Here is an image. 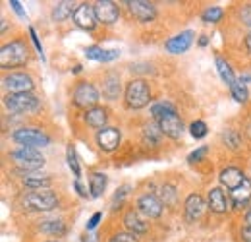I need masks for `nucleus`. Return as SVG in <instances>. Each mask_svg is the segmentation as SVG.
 <instances>
[{"label": "nucleus", "instance_id": "obj_1", "mask_svg": "<svg viewBox=\"0 0 251 242\" xmlns=\"http://www.w3.org/2000/svg\"><path fill=\"white\" fill-rule=\"evenodd\" d=\"M25 62H27V49H25V45L22 41H12V43L2 47V51H0V66L4 70L24 66Z\"/></svg>", "mask_w": 251, "mask_h": 242}, {"label": "nucleus", "instance_id": "obj_2", "mask_svg": "<svg viewBox=\"0 0 251 242\" xmlns=\"http://www.w3.org/2000/svg\"><path fill=\"white\" fill-rule=\"evenodd\" d=\"M151 99V91L149 86L143 80H133L127 84L126 88V103L129 109H143L145 105H149Z\"/></svg>", "mask_w": 251, "mask_h": 242}, {"label": "nucleus", "instance_id": "obj_3", "mask_svg": "<svg viewBox=\"0 0 251 242\" xmlns=\"http://www.w3.org/2000/svg\"><path fill=\"white\" fill-rule=\"evenodd\" d=\"M24 206L35 212H50L58 206V198L50 190H35L24 198Z\"/></svg>", "mask_w": 251, "mask_h": 242}, {"label": "nucleus", "instance_id": "obj_4", "mask_svg": "<svg viewBox=\"0 0 251 242\" xmlns=\"http://www.w3.org/2000/svg\"><path fill=\"white\" fill-rule=\"evenodd\" d=\"M4 105L12 113H33L39 109V99L31 93H10L4 97Z\"/></svg>", "mask_w": 251, "mask_h": 242}, {"label": "nucleus", "instance_id": "obj_5", "mask_svg": "<svg viewBox=\"0 0 251 242\" xmlns=\"http://www.w3.org/2000/svg\"><path fill=\"white\" fill-rule=\"evenodd\" d=\"M12 159L20 169H25V171H37V169H41L45 165L43 155L35 148H25V146H22L20 150L12 151Z\"/></svg>", "mask_w": 251, "mask_h": 242}, {"label": "nucleus", "instance_id": "obj_6", "mask_svg": "<svg viewBox=\"0 0 251 242\" xmlns=\"http://www.w3.org/2000/svg\"><path fill=\"white\" fill-rule=\"evenodd\" d=\"M14 140L25 148H43V146H49L50 144V138L41 132V130H35V128H20L14 132Z\"/></svg>", "mask_w": 251, "mask_h": 242}, {"label": "nucleus", "instance_id": "obj_7", "mask_svg": "<svg viewBox=\"0 0 251 242\" xmlns=\"http://www.w3.org/2000/svg\"><path fill=\"white\" fill-rule=\"evenodd\" d=\"M99 101V91L95 90V86L87 84V82H81L77 84V88L74 90V103L81 109H95Z\"/></svg>", "mask_w": 251, "mask_h": 242}, {"label": "nucleus", "instance_id": "obj_8", "mask_svg": "<svg viewBox=\"0 0 251 242\" xmlns=\"http://www.w3.org/2000/svg\"><path fill=\"white\" fill-rule=\"evenodd\" d=\"M4 88L10 90L12 93H29L33 90V80L27 74H22V72H16V74H10L2 80Z\"/></svg>", "mask_w": 251, "mask_h": 242}, {"label": "nucleus", "instance_id": "obj_9", "mask_svg": "<svg viewBox=\"0 0 251 242\" xmlns=\"http://www.w3.org/2000/svg\"><path fill=\"white\" fill-rule=\"evenodd\" d=\"M158 126H160L162 134H166V136L172 138V140H178V138L182 136V132H184V122L176 115V111H174V113H168L166 117H162V119L158 121Z\"/></svg>", "mask_w": 251, "mask_h": 242}, {"label": "nucleus", "instance_id": "obj_10", "mask_svg": "<svg viewBox=\"0 0 251 242\" xmlns=\"http://www.w3.org/2000/svg\"><path fill=\"white\" fill-rule=\"evenodd\" d=\"M129 6V12L135 20H139L141 24H147L151 20H155L157 16V10L151 2H145V0H133V2H127Z\"/></svg>", "mask_w": 251, "mask_h": 242}, {"label": "nucleus", "instance_id": "obj_11", "mask_svg": "<svg viewBox=\"0 0 251 242\" xmlns=\"http://www.w3.org/2000/svg\"><path fill=\"white\" fill-rule=\"evenodd\" d=\"M95 16H97V20L102 22V24H114V22L118 20V16H120V10H118V6H116L114 2H110V0H99V2L95 4Z\"/></svg>", "mask_w": 251, "mask_h": 242}, {"label": "nucleus", "instance_id": "obj_12", "mask_svg": "<svg viewBox=\"0 0 251 242\" xmlns=\"http://www.w3.org/2000/svg\"><path fill=\"white\" fill-rule=\"evenodd\" d=\"M74 22H75L77 28L91 31L95 28V24H97L95 6H91V4H79L77 10H75V14H74Z\"/></svg>", "mask_w": 251, "mask_h": 242}, {"label": "nucleus", "instance_id": "obj_13", "mask_svg": "<svg viewBox=\"0 0 251 242\" xmlns=\"http://www.w3.org/2000/svg\"><path fill=\"white\" fill-rule=\"evenodd\" d=\"M97 144L102 151H114L120 144V130L118 128H102L97 134Z\"/></svg>", "mask_w": 251, "mask_h": 242}, {"label": "nucleus", "instance_id": "obj_14", "mask_svg": "<svg viewBox=\"0 0 251 242\" xmlns=\"http://www.w3.org/2000/svg\"><path fill=\"white\" fill-rule=\"evenodd\" d=\"M137 208H139V212L143 213L145 217L157 219L162 213V202L158 200L157 196H153V194H145V196H141L137 200Z\"/></svg>", "mask_w": 251, "mask_h": 242}, {"label": "nucleus", "instance_id": "obj_15", "mask_svg": "<svg viewBox=\"0 0 251 242\" xmlns=\"http://www.w3.org/2000/svg\"><path fill=\"white\" fill-rule=\"evenodd\" d=\"M191 41H193V31H184L166 41V51L172 55H182L191 47Z\"/></svg>", "mask_w": 251, "mask_h": 242}, {"label": "nucleus", "instance_id": "obj_16", "mask_svg": "<svg viewBox=\"0 0 251 242\" xmlns=\"http://www.w3.org/2000/svg\"><path fill=\"white\" fill-rule=\"evenodd\" d=\"M244 181H246L244 173H242L240 169H236V167H226V169L220 173V182H222L226 188H230V190H236L238 186H242Z\"/></svg>", "mask_w": 251, "mask_h": 242}, {"label": "nucleus", "instance_id": "obj_17", "mask_svg": "<svg viewBox=\"0 0 251 242\" xmlns=\"http://www.w3.org/2000/svg\"><path fill=\"white\" fill-rule=\"evenodd\" d=\"M203 210H205V202H203L201 196H197V194L188 196V200H186V217H188V221H195L197 217H201Z\"/></svg>", "mask_w": 251, "mask_h": 242}, {"label": "nucleus", "instance_id": "obj_18", "mask_svg": "<svg viewBox=\"0 0 251 242\" xmlns=\"http://www.w3.org/2000/svg\"><path fill=\"white\" fill-rule=\"evenodd\" d=\"M209 210L215 213H224L228 210V200L226 194L220 188H213L209 192Z\"/></svg>", "mask_w": 251, "mask_h": 242}, {"label": "nucleus", "instance_id": "obj_19", "mask_svg": "<svg viewBox=\"0 0 251 242\" xmlns=\"http://www.w3.org/2000/svg\"><path fill=\"white\" fill-rule=\"evenodd\" d=\"M232 200L236 208H244L251 200V181L246 177V181L242 182V186H238L236 190H232Z\"/></svg>", "mask_w": 251, "mask_h": 242}, {"label": "nucleus", "instance_id": "obj_20", "mask_svg": "<svg viewBox=\"0 0 251 242\" xmlns=\"http://www.w3.org/2000/svg\"><path fill=\"white\" fill-rule=\"evenodd\" d=\"M118 51H102L100 47H87L85 49V57L91 59V60H99V62H110L118 59Z\"/></svg>", "mask_w": 251, "mask_h": 242}, {"label": "nucleus", "instance_id": "obj_21", "mask_svg": "<svg viewBox=\"0 0 251 242\" xmlns=\"http://www.w3.org/2000/svg\"><path fill=\"white\" fill-rule=\"evenodd\" d=\"M124 225L133 233V235H137V233H145L147 231V223L137 215V212H127L124 215Z\"/></svg>", "mask_w": 251, "mask_h": 242}, {"label": "nucleus", "instance_id": "obj_22", "mask_svg": "<svg viewBox=\"0 0 251 242\" xmlns=\"http://www.w3.org/2000/svg\"><path fill=\"white\" fill-rule=\"evenodd\" d=\"M75 10H77V6H75L74 2H58V4L54 6V10H52V18H54L56 22H64V20H68L70 16H74Z\"/></svg>", "mask_w": 251, "mask_h": 242}, {"label": "nucleus", "instance_id": "obj_23", "mask_svg": "<svg viewBox=\"0 0 251 242\" xmlns=\"http://www.w3.org/2000/svg\"><path fill=\"white\" fill-rule=\"evenodd\" d=\"M102 93H104L110 101H114V99L120 95V80H118L116 74H108V76H106L104 86H102Z\"/></svg>", "mask_w": 251, "mask_h": 242}, {"label": "nucleus", "instance_id": "obj_24", "mask_svg": "<svg viewBox=\"0 0 251 242\" xmlns=\"http://www.w3.org/2000/svg\"><path fill=\"white\" fill-rule=\"evenodd\" d=\"M85 122H87L91 128H102V126L106 124V111L100 109V107H95L91 111H87Z\"/></svg>", "mask_w": 251, "mask_h": 242}, {"label": "nucleus", "instance_id": "obj_25", "mask_svg": "<svg viewBox=\"0 0 251 242\" xmlns=\"http://www.w3.org/2000/svg\"><path fill=\"white\" fill-rule=\"evenodd\" d=\"M217 70H219L220 78H222V82L226 84V86H234L236 84V78H234V72H232V68H230V64L224 60V59H220V57H217Z\"/></svg>", "mask_w": 251, "mask_h": 242}, {"label": "nucleus", "instance_id": "obj_26", "mask_svg": "<svg viewBox=\"0 0 251 242\" xmlns=\"http://www.w3.org/2000/svg\"><path fill=\"white\" fill-rule=\"evenodd\" d=\"M106 175L104 173H93L91 175V179H89V186H91V196L93 198H99L102 192H104V188H106Z\"/></svg>", "mask_w": 251, "mask_h": 242}, {"label": "nucleus", "instance_id": "obj_27", "mask_svg": "<svg viewBox=\"0 0 251 242\" xmlns=\"http://www.w3.org/2000/svg\"><path fill=\"white\" fill-rule=\"evenodd\" d=\"M50 179L45 175H31V177H24V184L27 188H35V190H45L50 186Z\"/></svg>", "mask_w": 251, "mask_h": 242}, {"label": "nucleus", "instance_id": "obj_28", "mask_svg": "<svg viewBox=\"0 0 251 242\" xmlns=\"http://www.w3.org/2000/svg\"><path fill=\"white\" fill-rule=\"evenodd\" d=\"M39 229H41L43 233L54 235V237H62L64 233H66V225H64L62 221H45V223H41Z\"/></svg>", "mask_w": 251, "mask_h": 242}, {"label": "nucleus", "instance_id": "obj_29", "mask_svg": "<svg viewBox=\"0 0 251 242\" xmlns=\"http://www.w3.org/2000/svg\"><path fill=\"white\" fill-rule=\"evenodd\" d=\"M160 136H162V130H160L158 124H147V126H145V132H143L145 142H149V144H158Z\"/></svg>", "mask_w": 251, "mask_h": 242}, {"label": "nucleus", "instance_id": "obj_30", "mask_svg": "<svg viewBox=\"0 0 251 242\" xmlns=\"http://www.w3.org/2000/svg\"><path fill=\"white\" fill-rule=\"evenodd\" d=\"M224 16V12H222V8H219V6H211V8H207L205 12H203V22L205 24H217V22H220V18Z\"/></svg>", "mask_w": 251, "mask_h": 242}, {"label": "nucleus", "instance_id": "obj_31", "mask_svg": "<svg viewBox=\"0 0 251 242\" xmlns=\"http://www.w3.org/2000/svg\"><path fill=\"white\" fill-rule=\"evenodd\" d=\"M176 109H174V105L172 103H157V105H153V109H151V115L157 119V121H160L162 117H166L168 113H174Z\"/></svg>", "mask_w": 251, "mask_h": 242}, {"label": "nucleus", "instance_id": "obj_32", "mask_svg": "<svg viewBox=\"0 0 251 242\" xmlns=\"http://www.w3.org/2000/svg\"><path fill=\"white\" fill-rule=\"evenodd\" d=\"M66 157H68V167L72 169V173H74L75 177H79V175H81V169H79V163H77V155H75V150H74V146H68V150H66Z\"/></svg>", "mask_w": 251, "mask_h": 242}, {"label": "nucleus", "instance_id": "obj_33", "mask_svg": "<svg viewBox=\"0 0 251 242\" xmlns=\"http://www.w3.org/2000/svg\"><path fill=\"white\" fill-rule=\"evenodd\" d=\"M230 90H232V97H234L238 103H246V101H248L250 93H248V90H246V86H244V84L236 82V84H234Z\"/></svg>", "mask_w": 251, "mask_h": 242}, {"label": "nucleus", "instance_id": "obj_34", "mask_svg": "<svg viewBox=\"0 0 251 242\" xmlns=\"http://www.w3.org/2000/svg\"><path fill=\"white\" fill-rule=\"evenodd\" d=\"M189 132H191V136L197 138V140H199V138H205V136H207V124L203 121H195L189 126Z\"/></svg>", "mask_w": 251, "mask_h": 242}, {"label": "nucleus", "instance_id": "obj_35", "mask_svg": "<svg viewBox=\"0 0 251 242\" xmlns=\"http://www.w3.org/2000/svg\"><path fill=\"white\" fill-rule=\"evenodd\" d=\"M222 140H224L226 146H230L232 150H236V148L240 146V136H238L234 130H226V132L222 134Z\"/></svg>", "mask_w": 251, "mask_h": 242}, {"label": "nucleus", "instance_id": "obj_36", "mask_svg": "<svg viewBox=\"0 0 251 242\" xmlns=\"http://www.w3.org/2000/svg\"><path fill=\"white\" fill-rule=\"evenodd\" d=\"M162 200H164V204H168V206H172L174 202H176V188L174 186H162Z\"/></svg>", "mask_w": 251, "mask_h": 242}, {"label": "nucleus", "instance_id": "obj_37", "mask_svg": "<svg viewBox=\"0 0 251 242\" xmlns=\"http://www.w3.org/2000/svg\"><path fill=\"white\" fill-rule=\"evenodd\" d=\"M207 151H209V148H207V146H201L199 150H195L193 153H189L188 161H189V163H197V161H203V157L207 155Z\"/></svg>", "mask_w": 251, "mask_h": 242}, {"label": "nucleus", "instance_id": "obj_38", "mask_svg": "<svg viewBox=\"0 0 251 242\" xmlns=\"http://www.w3.org/2000/svg\"><path fill=\"white\" fill-rule=\"evenodd\" d=\"M108 242H137V239H135V235H129V233H118Z\"/></svg>", "mask_w": 251, "mask_h": 242}, {"label": "nucleus", "instance_id": "obj_39", "mask_svg": "<svg viewBox=\"0 0 251 242\" xmlns=\"http://www.w3.org/2000/svg\"><path fill=\"white\" fill-rule=\"evenodd\" d=\"M29 35H31V41L35 43V47H37V51H39V57H41V60H45V55H43V47H41V43H39V39H37V33L33 28H29Z\"/></svg>", "mask_w": 251, "mask_h": 242}, {"label": "nucleus", "instance_id": "obj_40", "mask_svg": "<svg viewBox=\"0 0 251 242\" xmlns=\"http://www.w3.org/2000/svg\"><path fill=\"white\" fill-rule=\"evenodd\" d=\"M242 22H244L246 26H250V28H251V4H250V6H246V8L242 10Z\"/></svg>", "mask_w": 251, "mask_h": 242}, {"label": "nucleus", "instance_id": "obj_41", "mask_svg": "<svg viewBox=\"0 0 251 242\" xmlns=\"http://www.w3.org/2000/svg\"><path fill=\"white\" fill-rule=\"evenodd\" d=\"M100 219H102V213H100V212H99V213H95L93 217L89 219V223H87V229H89V231H93L95 227L99 225V221H100Z\"/></svg>", "mask_w": 251, "mask_h": 242}, {"label": "nucleus", "instance_id": "obj_42", "mask_svg": "<svg viewBox=\"0 0 251 242\" xmlns=\"http://www.w3.org/2000/svg\"><path fill=\"white\" fill-rule=\"evenodd\" d=\"M10 6H12L14 10H16V14H18L20 18H25V12L22 10V4H20L18 0H12V2H10Z\"/></svg>", "mask_w": 251, "mask_h": 242}, {"label": "nucleus", "instance_id": "obj_43", "mask_svg": "<svg viewBox=\"0 0 251 242\" xmlns=\"http://www.w3.org/2000/svg\"><path fill=\"white\" fill-rule=\"evenodd\" d=\"M242 239H244V242H251V227H244L242 229Z\"/></svg>", "mask_w": 251, "mask_h": 242}, {"label": "nucleus", "instance_id": "obj_44", "mask_svg": "<svg viewBox=\"0 0 251 242\" xmlns=\"http://www.w3.org/2000/svg\"><path fill=\"white\" fill-rule=\"evenodd\" d=\"M127 190H129V186H122V188H120V190H118V194H116V196H114V202H120V200H122V198H124L126 194H127Z\"/></svg>", "mask_w": 251, "mask_h": 242}, {"label": "nucleus", "instance_id": "obj_45", "mask_svg": "<svg viewBox=\"0 0 251 242\" xmlns=\"http://www.w3.org/2000/svg\"><path fill=\"white\" fill-rule=\"evenodd\" d=\"M74 186H75V190H77V194H79L81 198H87V192H85V188L81 186V182L75 181V182H74Z\"/></svg>", "mask_w": 251, "mask_h": 242}, {"label": "nucleus", "instance_id": "obj_46", "mask_svg": "<svg viewBox=\"0 0 251 242\" xmlns=\"http://www.w3.org/2000/svg\"><path fill=\"white\" fill-rule=\"evenodd\" d=\"M246 47H248V51L251 53V33L248 35V37H246Z\"/></svg>", "mask_w": 251, "mask_h": 242}, {"label": "nucleus", "instance_id": "obj_47", "mask_svg": "<svg viewBox=\"0 0 251 242\" xmlns=\"http://www.w3.org/2000/svg\"><path fill=\"white\" fill-rule=\"evenodd\" d=\"M251 80V74H246V76H242L240 78V84H244V82H250Z\"/></svg>", "mask_w": 251, "mask_h": 242}, {"label": "nucleus", "instance_id": "obj_48", "mask_svg": "<svg viewBox=\"0 0 251 242\" xmlns=\"http://www.w3.org/2000/svg\"><path fill=\"white\" fill-rule=\"evenodd\" d=\"M207 43H209V39H207V37H205V35H203V37H201V39H199V45H201V47H205V45H207Z\"/></svg>", "mask_w": 251, "mask_h": 242}, {"label": "nucleus", "instance_id": "obj_49", "mask_svg": "<svg viewBox=\"0 0 251 242\" xmlns=\"http://www.w3.org/2000/svg\"><path fill=\"white\" fill-rule=\"evenodd\" d=\"M246 223H248V227H251V210L246 213Z\"/></svg>", "mask_w": 251, "mask_h": 242}, {"label": "nucleus", "instance_id": "obj_50", "mask_svg": "<svg viewBox=\"0 0 251 242\" xmlns=\"http://www.w3.org/2000/svg\"><path fill=\"white\" fill-rule=\"evenodd\" d=\"M85 242H95V239H93V237H87V239H85Z\"/></svg>", "mask_w": 251, "mask_h": 242}, {"label": "nucleus", "instance_id": "obj_51", "mask_svg": "<svg viewBox=\"0 0 251 242\" xmlns=\"http://www.w3.org/2000/svg\"><path fill=\"white\" fill-rule=\"evenodd\" d=\"M49 242H56V241H49Z\"/></svg>", "mask_w": 251, "mask_h": 242}]
</instances>
